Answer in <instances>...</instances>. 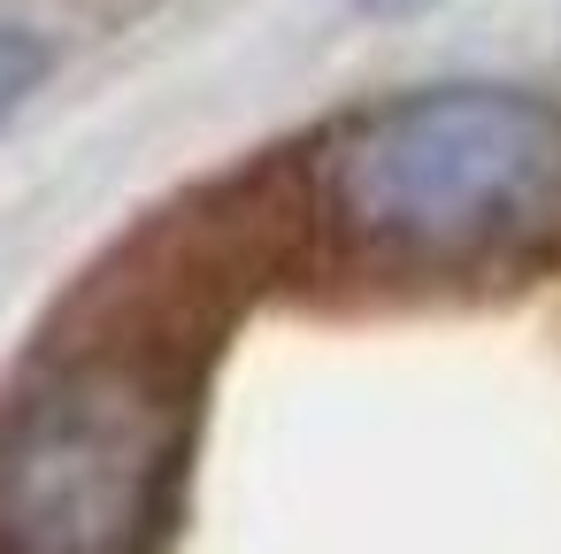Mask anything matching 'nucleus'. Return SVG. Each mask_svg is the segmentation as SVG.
<instances>
[{
	"label": "nucleus",
	"instance_id": "1",
	"mask_svg": "<svg viewBox=\"0 0 561 554\" xmlns=\"http://www.w3.org/2000/svg\"><path fill=\"white\" fill-rule=\"evenodd\" d=\"M308 255L293 162L131 231L0 393V554H162L216 354L247 293Z\"/></svg>",
	"mask_w": 561,
	"mask_h": 554
},
{
	"label": "nucleus",
	"instance_id": "4",
	"mask_svg": "<svg viewBox=\"0 0 561 554\" xmlns=\"http://www.w3.org/2000/svg\"><path fill=\"white\" fill-rule=\"evenodd\" d=\"M362 9H377V16H408V9H431V0H362Z\"/></svg>",
	"mask_w": 561,
	"mask_h": 554
},
{
	"label": "nucleus",
	"instance_id": "3",
	"mask_svg": "<svg viewBox=\"0 0 561 554\" xmlns=\"http://www.w3.org/2000/svg\"><path fill=\"white\" fill-rule=\"evenodd\" d=\"M55 70V47L39 39V32H24V24H0V116H16L32 93H39V78Z\"/></svg>",
	"mask_w": 561,
	"mask_h": 554
},
{
	"label": "nucleus",
	"instance_id": "2",
	"mask_svg": "<svg viewBox=\"0 0 561 554\" xmlns=\"http://www.w3.org/2000/svg\"><path fill=\"white\" fill-rule=\"evenodd\" d=\"M308 255L377 285H492L561 247V109L523 86H423L293 162Z\"/></svg>",
	"mask_w": 561,
	"mask_h": 554
}]
</instances>
